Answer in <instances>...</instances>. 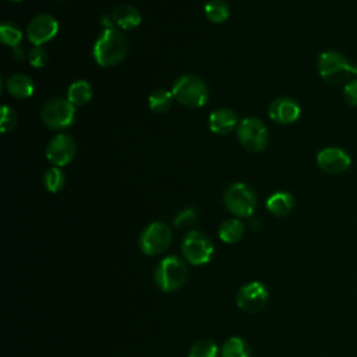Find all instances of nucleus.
I'll list each match as a JSON object with an SVG mask.
<instances>
[{
	"label": "nucleus",
	"mask_w": 357,
	"mask_h": 357,
	"mask_svg": "<svg viewBox=\"0 0 357 357\" xmlns=\"http://www.w3.org/2000/svg\"><path fill=\"white\" fill-rule=\"evenodd\" d=\"M128 50V42L123 32L114 26H105L95 40L92 56L98 66L113 67L123 61Z\"/></svg>",
	"instance_id": "obj_1"
},
{
	"label": "nucleus",
	"mask_w": 357,
	"mask_h": 357,
	"mask_svg": "<svg viewBox=\"0 0 357 357\" xmlns=\"http://www.w3.org/2000/svg\"><path fill=\"white\" fill-rule=\"evenodd\" d=\"M318 73L321 78L331 84L337 85L357 77V63H351L344 54L336 50H325L318 56Z\"/></svg>",
	"instance_id": "obj_2"
},
{
	"label": "nucleus",
	"mask_w": 357,
	"mask_h": 357,
	"mask_svg": "<svg viewBox=\"0 0 357 357\" xmlns=\"http://www.w3.org/2000/svg\"><path fill=\"white\" fill-rule=\"evenodd\" d=\"M172 93L174 99L187 107H202L209 100L206 84L197 75L185 74L173 84Z\"/></svg>",
	"instance_id": "obj_3"
},
{
	"label": "nucleus",
	"mask_w": 357,
	"mask_h": 357,
	"mask_svg": "<svg viewBox=\"0 0 357 357\" xmlns=\"http://www.w3.org/2000/svg\"><path fill=\"white\" fill-rule=\"evenodd\" d=\"M188 276V268L185 262L176 257L169 255L159 261L155 269V283L163 291H174L180 289Z\"/></svg>",
	"instance_id": "obj_4"
},
{
	"label": "nucleus",
	"mask_w": 357,
	"mask_h": 357,
	"mask_svg": "<svg viewBox=\"0 0 357 357\" xmlns=\"http://www.w3.org/2000/svg\"><path fill=\"white\" fill-rule=\"evenodd\" d=\"M223 201L229 212L238 218H250L257 206V195L245 183H233L227 187Z\"/></svg>",
	"instance_id": "obj_5"
},
{
	"label": "nucleus",
	"mask_w": 357,
	"mask_h": 357,
	"mask_svg": "<svg viewBox=\"0 0 357 357\" xmlns=\"http://www.w3.org/2000/svg\"><path fill=\"white\" fill-rule=\"evenodd\" d=\"M75 116V106L63 98L49 99L40 110V117L45 126L52 130H63L73 124Z\"/></svg>",
	"instance_id": "obj_6"
},
{
	"label": "nucleus",
	"mask_w": 357,
	"mask_h": 357,
	"mask_svg": "<svg viewBox=\"0 0 357 357\" xmlns=\"http://www.w3.org/2000/svg\"><path fill=\"white\" fill-rule=\"evenodd\" d=\"M181 252L185 261L191 265H204L209 262L213 254V244L202 231L191 230L181 241Z\"/></svg>",
	"instance_id": "obj_7"
},
{
	"label": "nucleus",
	"mask_w": 357,
	"mask_h": 357,
	"mask_svg": "<svg viewBox=\"0 0 357 357\" xmlns=\"http://www.w3.org/2000/svg\"><path fill=\"white\" fill-rule=\"evenodd\" d=\"M237 138L250 152H261L268 145V130L257 117H247L237 126Z\"/></svg>",
	"instance_id": "obj_8"
},
{
	"label": "nucleus",
	"mask_w": 357,
	"mask_h": 357,
	"mask_svg": "<svg viewBox=\"0 0 357 357\" xmlns=\"http://www.w3.org/2000/svg\"><path fill=\"white\" fill-rule=\"evenodd\" d=\"M172 243V230L163 222H152L139 236V248L146 255H159Z\"/></svg>",
	"instance_id": "obj_9"
},
{
	"label": "nucleus",
	"mask_w": 357,
	"mask_h": 357,
	"mask_svg": "<svg viewBox=\"0 0 357 357\" xmlns=\"http://www.w3.org/2000/svg\"><path fill=\"white\" fill-rule=\"evenodd\" d=\"M269 293L264 283L250 282L240 287L236 296V303L238 308L248 314L259 312L268 303Z\"/></svg>",
	"instance_id": "obj_10"
},
{
	"label": "nucleus",
	"mask_w": 357,
	"mask_h": 357,
	"mask_svg": "<svg viewBox=\"0 0 357 357\" xmlns=\"http://www.w3.org/2000/svg\"><path fill=\"white\" fill-rule=\"evenodd\" d=\"M75 151L77 145L71 135L57 134L49 141L46 146V158L53 166L60 167L68 165L73 160V158L75 156Z\"/></svg>",
	"instance_id": "obj_11"
},
{
	"label": "nucleus",
	"mask_w": 357,
	"mask_h": 357,
	"mask_svg": "<svg viewBox=\"0 0 357 357\" xmlns=\"http://www.w3.org/2000/svg\"><path fill=\"white\" fill-rule=\"evenodd\" d=\"M59 32V22L50 14L33 17L26 26V38L33 46H40L53 39Z\"/></svg>",
	"instance_id": "obj_12"
},
{
	"label": "nucleus",
	"mask_w": 357,
	"mask_h": 357,
	"mask_svg": "<svg viewBox=\"0 0 357 357\" xmlns=\"http://www.w3.org/2000/svg\"><path fill=\"white\" fill-rule=\"evenodd\" d=\"M317 165L325 173L340 174V173H344L350 167L351 158L342 148L328 146L318 152Z\"/></svg>",
	"instance_id": "obj_13"
},
{
	"label": "nucleus",
	"mask_w": 357,
	"mask_h": 357,
	"mask_svg": "<svg viewBox=\"0 0 357 357\" xmlns=\"http://www.w3.org/2000/svg\"><path fill=\"white\" fill-rule=\"evenodd\" d=\"M269 117L278 124H291L298 120L301 109L300 105L291 98H278L269 106Z\"/></svg>",
	"instance_id": "obj_14"
},
{
	"label": "nucleus",
	"mask_w": 357,
	"mask_h": 357,
	"mask_svg": "<svg viewBox=\"0 0 357 357\" xmlns=\"http://www.w3.org/2000/svg\"><path fill=\"white\" fill-rule=\"evenodd\" d=\"M208 124L212 132L218 135H226L237 127V116L231 109H216L209 114Z\"/></svg>",
	"instance_id": "obj_15"
},
{
	"label": "nucleus",
	"mask_w": 357,
	"mask_h": 357,
	"mask_svg": "<svg viewBox=\"0 0 357 357\" xmlns=\"http://www.w3.org/2000/svg\"><path fill=\"white\" fill-rule=\"evenodd\" d=\"M112 20L114 25H117L124 31H128V29L137 28L141 24V14L132 6L123 4V6H117L113 10Z\"/></svg>",
	"instance_id": "obj_16"
},
{
	"label": "nucleus",
	"mask_w": 357,
	"mask_h": 357,
	"mask_svg": "<svg viewBox=\"0 0 357 357\" xmlns=\"http://www.w3.org/2000/svg\"><path fill=\"white\" fill-rule=\"evenodd\" d=\"M7 91L17 99H26L32 96L35 91L33 81L25 74H14L7 79Z\"/></svg>",
	"instance_id": "obj_17"
},
{
	"label": "nucleus",
	"mask_w": 357,
	"mask_h": 357,
	"mask_svg": "<svg viewBox=\"0 0 357 357\" xmlns=\"http://www.w3.org/2000/svg\"><path fill=\"white\" fill-rule=\"evenodd\" d=\"M294 206V198L290 192L278 191L266 199V208L272 215L286 216Z\"/></svg>",
	"instance_id": "obj_18"
},
{
	"label": "nucleus",
	"mask_w": 357,
	"mask_h": 357,
	"mask_svg": "<svg viewBox=\"0 0 357 357\" xmlns=\"http://www.w3.org/2000/svg\"><path fill=\"white\" fill-rule=\"evenodd\" d=\"M92 98V88L88 81L85 79H77L71 82V85L67 89V99L74 106H82L88 103Z\"/></svg>",
	"instance_id": "obj_19"
},
{
	"label": "nucleus",
	"mask_w": 357,
	"mask_h": 357,
	"mask_svg": "<svg viewBox=\"0 0 357 357\" xmlns=\"http://www.w3.org/2000/svg\"><path fill=\"white\" fill-rule=\"evenodd\" d=\"M244 223L240 219H227L225 220L218 230L219 238L227 244L236 243L241 238L243 233H244Z\"/></svg>",
	"instance_id": "obj_20"
},
{
	"label": "nucleus",
	"mask_w": 357,
	"mask_h": 357,
	"mask_svg": "<svg viewBox=\"0 0 357 357\" xmlns=\"http://www.w3.org/2000/svg\"><path fill=\"white\" fill-rule=\"evenodd\" d=\"M173 100H174V96L172 91H166V89H156L148 98L149 107L155 113L167 112L173 106Z\"/></svg>",
	"instance_id": "obj_21"
},
{
	"label": "nucleus",
	"mask_w": 357,
	"mask_h": 357,
	"mask_svg": "<svg viewBox=\"0 0 357 357\" xmlns=\"http://www.w3.org/2000/svg\"><path fill=\"white\" fill-rule=\"evenodd\" d=\"M205 15L213 24L225 22L230 15V8L226 1L223 0H209L205 4Z\"/></svg>",
	"instance_id": "obj_22"
},
{
	"label": "nucleus",
	"mask_w": 357,
	"mask_h": 357,
	"mask_svg": "<svg viewBox=\"0 0 357 357\" xmlns=\"http://www.w3.org/2000/svg\"><path fill=\"white\" fill-rule=\"evenodd\" d=\"M220 357H251V353L247 343L241 337L231 336L223 343Z\"/></svg>",
	"instance_id": "obj_23"
},
{
	"label": "nucleus",
	"mask_w": 357,
	"mask_h": 357,
	"mask_svg": "<svg viewBox=\"0 0 357 357\" xmlns=\"http://www.w3.org/2000/svg\"><path fill=\"white\" fill-rule=\"evenodd\" d=\"M0 38H1L3 45L14 49V47L20 46V43L22 40V32L14 22L4 21L0 25Z\"/></svg>",
	"instance_id": "obj_24"
},
{
	"label": "nucleus",
	"mask_w": 357,
	"mask_h": 357,
	"mask_svg": "<svg viewBox=\"0 0 357 357\" xmlns=\"http://www.w3.org/2000/svg\"><path fill=\"white\" fill-rule=\"evenodd\" d=\"M218 353L219 349L213 340L199 339L191 346L188 357H218Z\"/></svg>",
	"instance_id": "obj_25"
},
{
	"label": "nucleus",
	"mask_w": 357,
	"mask_h": 357,
	"mask_svg": "<svg viewBox=\"0 0 357 357\" xmlns=\"http://www.w3.org/2000/svg\"><path fill=\"white\" fill-rule=\"evenodd\" d=\"M43 183H45V187L47 188V191L59 192L66 184V176L59 167L53 166L45 173Z\"/></svg>",
	"instance_id": "obj_26"
},
{
	"label": "nucleus",
	"mask_w": 357,
	"mask_h": 357,
	"mask_svg": "<svg viewBox=\"0 0 357 357\" xmlns=\"http://www.w3.org/2000/svg\"><path fill=\"white\" fill-rule=\"evenodd\" d=\"M198 219L197 212L192 208H185L181 212H178L174 218V225L177 227H188L191 225H194Z\"/></svg>",
	"instance_id": "obj_27"
},
{
	"label": "nucleus",
	"mask_w": 357,
	"mask_h": 357,
	"mask_svg": "<svg viewBox=\"0 0 357 357\" xmlns=\"http://www.w3.org/2000/svg\"><path fill=\"white\" fill-rule=\"evenodd\" d=\"M17 124V114L15 112L7 106V105H3L1 107V131L3 132H7V131H11Z\"/></svg>",
	"instance_id": "obj_28"
},
{
	"label": "nucleus",
	"mask_w": 357,
	"mask_h": 357,
	"mask_svg": "<svg viewBox=\"0 0 357 357\" xmlns=\"http://www.w3.org/2000/svg\"><path fill=\"white\" fill-rule=\"evenodd\" d=\"M28 60H29V64L35 68H40L46 64L47 61V53L45 49H42L40 46H35L33 49L29 50L28 53Z\"/></svg>",
	"instance_id": "obj_29"
},
{
	"label": "nucleus",
	"mask_w": 357,
	"mask_h": 357,
	"mask_svg": "<svg viewBox=\"0 0 357 357\" xmlns=\"http://www.w3.org/2000/svg\"><path fill=\"white\" fill-rule=\"evenodd\" d=\"M343 98L347 105L357 106V78H351L343 86Z\"/></svg>",
	"instance_id": "obj_30"
},
{
	"label": "nucleus",
	"mask_w": 357,
	"mask_h": 357,
	"mask_svg": "<svg viewBox=\"0 0 357 357\" xmlns=\"http://www.w3.org/2000/svg\"><path fill=\"white\" fill-rule=\"evenodd\" d=\"M13 56H14L17 60H22V59H24V52H22V49H21L20 46L14 47V50H13Z\"/></svg>",
	"instance_id": "obj_31"
},
{
	"label": "nucleus",
	"mask_w": 357,
	"mask_h": 357,
	"mask_svg": "<svg viewBox=\"0 0 357 357\" xmlns=\"http://www.w3.org/2000/svg\"><path fill=\"white\" fill-rule=\"evenodd\" d=\"M7 1H21V0H7Z\"/></svg>",
	"instance_id": "obj_32"
}]
</instances>
